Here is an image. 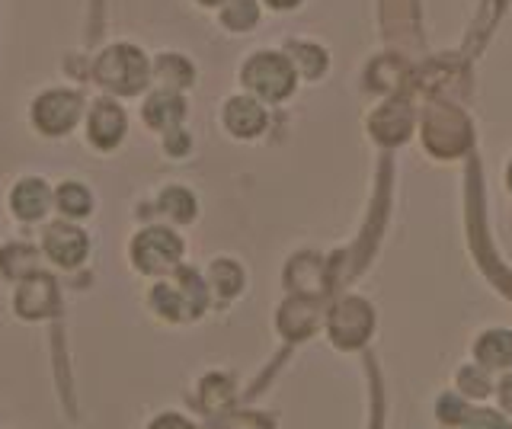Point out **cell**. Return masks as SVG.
Returning <instances> with one entry per match:
<instances>
[{
	"label": "cell",
	"instance_id": "cell-1",
	"mask_svg": "<svg viewBox=\"0 0 512 429\" xmlns=\"http://www.w3.org/2000/svg\"><path fill=\"white\" fill-rule=\"evenodd\" d=\"M100 77L103 84L116 87L122 93H135L141 84H144V74H148V68H144V58L135 52V49H112L100 58Z\"/></svg>",
	"mask_w": 512,
	"mask_h": 429
},
{
	"label": "cell",
	"instance_id": "cell-2",
	"mask_svg": "<svg viewBox=\"0 0 512 429\" xmlns=\"http://www.w3.org/2000/svg\"><path fill=\"white\" fill-rule=\"evenodd\" d=\"M247 84L256 93H263L266 100H282L285 93L292 90V68H288V61L279 55L253 58L247 68Z\"/></svg>",
	"mask_w": 512,
	"mask_h": 429
},
{
	"label": "cell",
	"instance_id": "cell-3",
	"mask_svg": "<svg viewBox=\"0 0 512 429\" xmlns=\"http://www.w3.org/2000/svg\"><path fill=\"white\" fill-rule=\"evenodd\" d=\"M135 253H138V263L144 269H167L176 263L180 257V241L170 234V231H144L135 244Z\"/></svg>",
	"mask_w": 512,
	"mask_h": 429
},
{
	"label": "cell",
	"instance_id": "cell-4",
	"mask_svg": "<svg viewBox=\"0 0 512 429\" xmlns=\"http://www.w3.org/2000/svg\"><path fill=\"white\" fill-rule=\"evenodd\" d=\"M77 97H71V93H48V97L39 100L36 106V122L42 125L45 132H64L71 129V125L77 122Z\"/></svg>",
	"mask_w": 512,
	"mask_h": 429
},
{
	"label": "cell",
	"instance_id": "cell-5",
	"mask_svg": "<svg viewBox=\"0 0 512 429\" xmlns=\"http://www.w3.org/2000/svg\"><path fill=\"white\" fill-rule=\"evenodd\" d=\"M45 250L64 266H74L87 253V237L74 228H52L45 234Z\"/></svg>",
	"mask_w": 512,
	"mask_h": 429
},
{
	"label": "cell",
	"instance_id": "cell-6",
	"mask_svg": "<svg viewBox=\"0 0 512 429\" xmlns=\"http://www.w3.org/2000/svg\"><path fill=\"white\" fill-rule=\"evenodd\" d=\"M122 129H125V119H122V113L112 103H100V106L93 109V116H90V138L100 148L116 145Z\"/></svg>",
	"mask_w": 512,
	"mask_h": 429
},
{
	"label": "cell",
	"instance_id": "cell-7",
	"mask_svg": "<svg viewBox=\"0 0 512 429\" xmlns=\"http://www.w3.org/2000/svg\"><path fill=\"white\" fill-rule=\"evenodd\" d=\"M48 205V189L42 186V180H26L20 189L13 193V209L23 218H39Z\"/></svg>",
	"mask_w": 512,
	"mask_h": 429
},
{
	"label": "cell",
	"instance_id": "cell-8",
	"mask_svg": "<svg viewBox=\"0 0 512 429\" xmlns=\"http://www.w3.org/2000/svg\"><path fill=\"white\" fill-rule=\"evenodd\" d=\"M263 109L250 103V100H234L228 106V125L237 132V135H253L263 129Z\"/></svg>",
	"mask_w": 512,
	"mask_h": 429
},
{
	"label": "cell",
	"instance_id": "cell-9",
	"mask_svg": "<svg viewBox=\"0 0 512 429\" xmlns=\"http://www.w3.org/2000/svg\"><path fill=\"white\" fill-rule=\"evenodd\" d=\"M55 301V289H52V279L39 276L36 282H29L23 295H20V311L23 314H45L48 308H52Z\"/></svg>",
	"mask_w": 512,
	"mask_h": 429
},
{
	"label": "cell",
	"instance_id": "cell-10",
	"mask_svg": "<svg viewBox=\"0 0 512 429\" xmlns=\"http://www.w3.org/2000/svg\"><path fill=\"white\" fill-rule=\"evenodd\" d=\"M477 356L487 365H509L512 362V333H487L477 346Z\"/></svg>",
	"mask_w": 512,
	"mask_h": 429
},
{
	"label": "cell",
	"instance_id": "cell-11",
	"mask_svg": "<svg viewBox=\"0 0 512 429\" xmlns=\"http://www.w3.org/2000/svg\"><path fill=\"white\" fill-rule=\"evenodd\" d=\"M58 205L68 215H87L90 212V196L84 193V186H61L58 189Z\"/></svg>",
	"mask_w": 512,
	"mask_h": 429
},
{
	"label": "cell",
	"instance_id": "cell-12",
	"mask_svg": "<svg viewBox=\"0 0 512 429\" xmlns=\"http://www.w3.org/2000/svg\"><path fill=\"white\" fill-rule=\"evenodd\" d=\"M468 429H509L506 420L500 417V413L493 410H477L474 417L468 420Z\"/></svg>",
	"mask_w": 512,
	"mask_h": 429
},
{
	"label": "cell",
	"instance_id": "cell-13",
	"mask_svg": "<svg viewBox=\"0 0 512 429\" xmlns=\"http://www.w3.org/2000/svg\"><path fill=\"white\" fill-rule=\"evenodd\" d=\"M154 429H192V426H186L183 420H176V417H167V420H160Z\"/></svg>",
	"mask_w": 512,
	"mask_h": 429
},
{
	"label": "cell",
	"instance_id": "cell-14",
	"mask_svg": "<svg viewBox=\"0 0 512 429\" xmlns=\"http://www.w3.org/2000/svg\"><path fill=\"white\" fill-rule=\"evenodd\" d=\"M500 397H503V404L512 410V378H506L503 381V388H500Z\"/></svg>",
	"mask_w": 512,
	"mask_h": 429
},
{
	"label": "cell",
	"instance_id": "cell-15",
	"mask_svg": "<svg viewBox=\"0 0 512 429\" xmlns=\"http://www.w3.org/2000/svg\"><path fill=\"white\" fill-rule=\"evenodd\" d=\"M272 4H276V7H292L295 0H272Z\"/></svg>",
	"mask_w": 512,
	"mask_h": 429
},
{
	"label": "cell",
	"instance_id": "cell-16",
	"mask_svg": "<svg viewBox=\"0 0 512 429\" xmlns=\"http://www.w3.org/2000/svg\"><path fill=\"white\" fill-rule=\"evenodd\" d=\"M205 4H218V0H205Z\"/></svg>",
	"mask_w": 512,
	"mask_h": 429
}]
</instances>
